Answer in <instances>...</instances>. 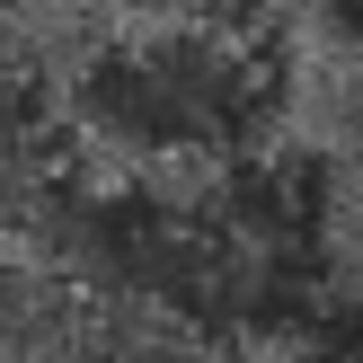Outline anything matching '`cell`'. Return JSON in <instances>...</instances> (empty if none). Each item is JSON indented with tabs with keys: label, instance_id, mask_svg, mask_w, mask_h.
<instances>
[{
	"label": "cell",
	"instance_id": "cell-2",
	"mask_svg": "<svg viewBox=\"0 0 363 363\" xmlns=\"http://www.w3.org/2000/svg\"><path fill=\"white\" fill-rule=\"evenodd\" d=\"M275 363H363V293H328L293 337L275 346Z\"/></svg>",
	"mask_w": 363,
	"mask_h": 363
},
{
	"label": "cell",
	"instance_id": "cell-3",
	"mask_svg": "<svg viewBox=\"0 0 363 363\" xmlns=\"http://www.w3.org/2000/svg\"><path fill=\"white\" fill-rule=\"evenodd\" d=\"M319 35H328L337 62L363 71V0H319Z\"/></svg>",
	"mask_w": 363,
	"mask_h": 363
},
{
	"label": "cell",
	"instance_id": "cell-4",
	"mask_svg": "<svg viewBox=\"0 0 363 363\" xmlns=\"http://www.w3.org/2000/svg\"><path fill=\"white\" fill-rule=\"evenodd\" d=\"M354 293H363V257H354Z\"/></svg>",
	"mask_w": 363,
	"mask_h": 363
},
{
	"label": "cell",
	"instance_id": "cell-1",
	"mask_svg": "<svg viewBox=\"0 0 363 363\" xmlns=\"http://www.w3.org/2000/svg\"><path fill=\"white\" fill-rule=\"evenodd\" d=\"M62 106L89 151L124 160L133 177H169V169L222 177L230 160L266 151L275 62L230 18H169V27L89 45Z\"/></svg>",
	"mask_w": 363,
	"mask_h": 363
}]
</instances>
